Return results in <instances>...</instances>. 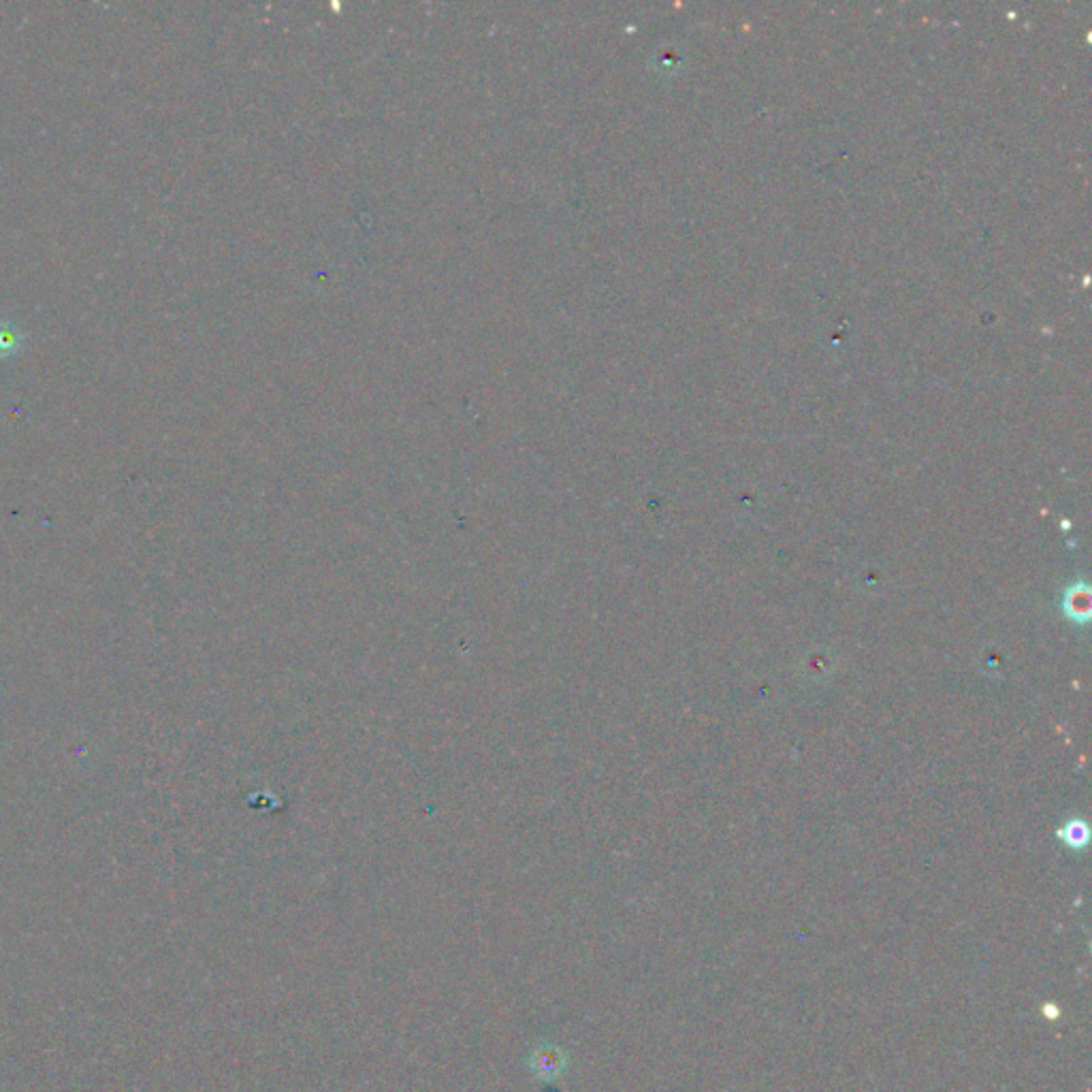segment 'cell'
<instances>
[{"mask_svg":"<svg viewBox=\"0 0 1092 1092\" xmlns=\"http://www.w3.org/2000/svg\"><path fill=\"white\" fill-rule=\"evenodd\" d=\"M527 1062H530L532 1073L538 1077V1080L551 1082L563 1073V1069L568 1065V1059L559 1046H540L533 1049Z\"/></svg>","mask_w":1092,"mask_h":1092,"instance_id":"1","label":"cell"},{"mask_svg":"<svg viewBox=\"0 0 1092 1092\" xmlns=\"http://www.w3.org/2000/svg\"><path fill=\"white\" fill-rule=\"evenodd\" d=\"M22 346V335L18 329L9 325H0V357H13Z\"/></svg>","mask_w":1092,"mask_h":1092,"instance_id":"2","label":"cell"}]
</instances>
